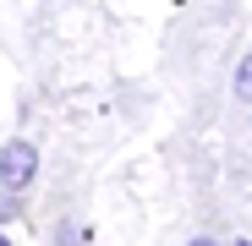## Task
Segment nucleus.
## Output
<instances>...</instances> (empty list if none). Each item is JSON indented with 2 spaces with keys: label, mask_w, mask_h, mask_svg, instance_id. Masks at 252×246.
I'll list each match as a JSON object with an SVG mask.
<instances>
[{
  "label": "nucleus",
  "mask_w": 252,
  "mask_h": 246,
  "mask_svg": "<svg viewBox=\"0 0 252 246\" xmlns=\"http://www.w3.org/2000/svg\"><path fill=\"white\" fill-rule=\"evenodd\" d=\"M33 175H38V148L33 142H6L0 148V186L6 191H22V186H33Z\"/></svg>",
  "instance_id": "f257e3e1"
},
{
  "label": "nucleus",
  "mask_w": 252,
  "mask_h": 246,
  "mask_svg": "<svg viewBox=\"0 0 252 246\" xmlns=\"http://www.w3.org/2000/svg\"><path fill=\"white\" fill-rule=\"evenodd\" d=\"M236 99L241 104H252V55L241 60V71H236Z\"/></svg>",
  "instance_id": "f03ea898"
},
{
  "label": "nucleus",
  "mask_w": 252,
  "mask_h": 246,
  "mask_svg": "<svg viewBox=\"0 0 252 246\" xmlns=\"http://www.w3.org/2000/svg\"><path fill=\"white\" fill-rule=\"evenodd\" d=\"M55 241H61V246H82V224H61Z\"/></svg>",
  "instance_id": "7ed1b4c3"
},
{
  "label": "nucleus",
  "mask_w": 252,
  "mask_h": 246,
  "mask_svg": "<svg viewBox=\"0 0 252 246\" xmlns=\"http://www.w3.org/2000/svg\"><path fill=\"white\" fill-rule=\"evenodd\" d=\"M187 246H220V241H214V235H197V241H187Z\"/></svg>",
  "instance_id": "20e7f679"
},
{
  "label": "nucleus",
  "mask_w": 252,
  "mask_h": 246,
  "mask_svg": "<svg viewBox=\"0 0 252 246\" xmlns=\"http://www.w3.org/2000/svg\"><path fill=\"white\" fill-rule=\"evenodd\" d=\"M0 246H6V241H0Z\"/></svg>",
  "instance_id": "39448f33"
}]
</instances>
